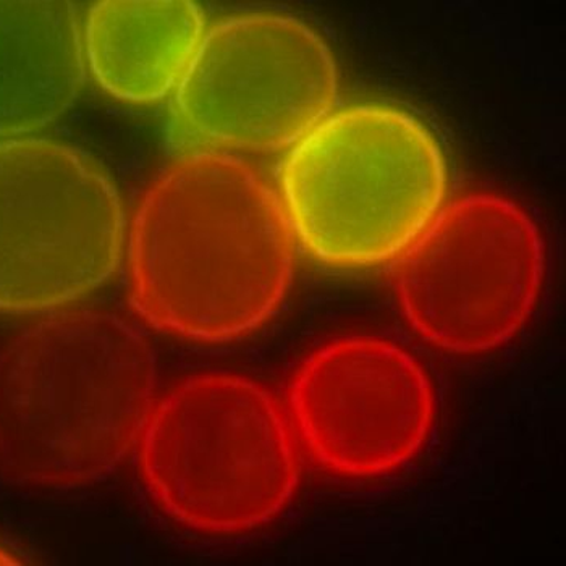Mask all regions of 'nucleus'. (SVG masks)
<instances>
[{"instance_id": "nucleus-11", "label": "nucleus", "mask_w": 566, "mask_h": 566, "mask_svg": "<svg viewBox=\"0 0 566 566\" xmlns=\"http://www.w3.org/2000/svg\"><path fill=\"white\" fill-rule=\"evenodd\" d=\"M23 564L20 558L13 557L10 552H7L6 548L0 547V565H20Z\"/></svg>"}, {"instance_id": "nucleus-10", "label": "nucleus", "mask_w": 566, "mask_h": 566, "mask_svg": "<svg viewBox=\"0 0 566 566\" xmlns=\"http://www.w3.org/2000/svg\"><path fill=\"white\" fill-rule=\"evenodd\" d=\"M205 17L193 2H101L86 23V61L112 96L151 103L177 87Z\"/></svg>"}, {"instance_id": "nucleus-5", "label": "nucleus", "mask_w": 566, "mask_h": 566, "mask_svg": "<svg viewBox=\"0 0 566 566\" xmlns=\"http://www.w3.org/2000/svg\"><path fill=\"white\" fill-rule=\"evenodd\" d=\"M544 241L518 205L457 199L398 258L394 290L411 327L446 352H488L526 323L543 286Z\"/></svg>"}, {"instance_id": "nucleus-2", "label": "nucleus", "mask_w": 566, "mask_h": 566, "mask_svg": "<svg viewBox=\"0 0 566 566\" xmlns=\"http://www.w3.org/2000/svg\"><path fill=\"white\" fill-rule=\"evenodd\" d=\"M156 355L133 324L65 311L0 352V471L27 488L109 476L138 443L156 397Z\"/></svg>"}, {"instance_id": "nucleus-8", "label": "nucleus", "mask_w": 566, "mask_h": 566, "mask_svg": "<svg viewBox=\"0 0 566 566\" xmlns=\"http://www.w3.org/2000/svg\"><path fill=\"white\" fill-rule=\"evenodd\" d=\"M296 431L332 473H392L422 449L436 395L403 348L374 337L331 342L307 356L289 387Z\"/></svg>"}, {"instance_id": "nucleus-9", "label": "nucleus", "mask_w": 566, "mask_h": 566, "mask_svg": "<svg viewBox=\"0 0 566 566\" xmlns=\"http://www.w3.org/2000/svg\"><path fill=\"white\" fill-rule=\"evenodd\" d=\"M83 80L73 3L0 2V136L38 130L61 117Z\"/></svg>"}, {"instance_id": "nucleus-3", "label": "nucleus", "mask_w": 566, "mask_h": 566, "mask_svg": "<svg viewBox=\"0 0 566 566\" xmlns=\"http://www.w3.org/2000/svg\"><path fill=\"white\" fill-rule=\"evenodd\" d=\"M281 190L307 253L334 268H368L400 254L436 218L446 160L413 115L365 104L300 139L283 163Z\"/></svg>"}, {"instance_id": "nucleus-6", "label": "nucleus", "mask_w": 566, "mask_h": 566, "mask_svg": "<svg viewBox=\"0 0 566 566\" xmlns=\"http://www.w3.org/2000/svg\"><path fill=\"white\" fill-rule=\"evenodd\" d=\"M120 198L83 154L0 143V311L38 313L109 281L124 250Z\"/></svg>"}, {"instance_id": "nucleus-4", "label": "nucleus", "mask_w": 566, "mask_h": 566, "mask_svg": "<svg viewBox=\"0 0 566 566\" xmlns=\"http://www.w3.org/2000/svg\"><path fill=\"white\" fill-rule=\"evenodd\" d=\"M138 467L160 509L205 533L271 522L300 481L298 446L281 403L233 374L190 377L154 405Z\"/></svg>"}, {"instance_id": "nucleus-7", "label": "nucleus", "mask_w": 566, "mask_h": 566, "mask_svg": "<svg viewBox=\"0 0 566 566\" xmlns=\"http://www.w3.org/2000/svg\"><path fill=\"white\" fill-rule=\"evenodd\" d=\"M337 96V66L319 34L290 17L254 13L202 36L174 107L199 142L265 153L300 142Z\"/></svg>"}, {"instance_id": "nucleus-1", "label": "nucleus", "mask_w": 566, "mask_h": 566, "mask_svg": "<svg viewBox=\"0 0 566 566\" xmlns=\"http://www.w3.org/2000/svg\"><path fill=\"white\" fill-rule=\"evenodd\" d=\"M281 198L247 163L181 157L143 198L128 240L130 300L159 331L229 342L262 326L293 277Z\"/></svg>"}]
</instances>
